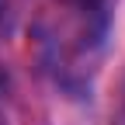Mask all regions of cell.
I'll list each match as a JSON object with an SVG mask.
<instances>
[{"label":"cell","instance_id":"6da1fadb","mask_svg":"<svg viewBox=\"0 0 125 125\" xmlns=\"http://www.w3.org/2000/svg\"><path fill=\"white\" fill-rule=\"evenodd\" d=\"M59 4L66 7L73 31H76L73 49L90 59V52H97L108 38V31H111V4L115 0H59Z\"/></svg>","mask_w":125,"mask_h":125},{"label":"cell","instance_id":"7a4b0ae2","mask_svg":"<svg viewBox=\"0 0 125 125\" xmlns=\"http://www.w3.org/2000/svg\"><path fill=\"white\" fill-rule=\"evenodd\" d=\"M10 31V0H0V38Z\"/></svg>","mask_w":125,"mask_h":125},{"label":"cell","instance_id":"3957f363","mask_svg":"<svg viewBox=\"0 0 125 125\" xmlns=\"http://www.w3.org/2000/svg\"><path fill=\"white\" fill-rule=\"evenodd\" d=\"M0 94H4V80H0Z\"/></svg>","mask_w":125,"mask_h":125}]
</instances>
